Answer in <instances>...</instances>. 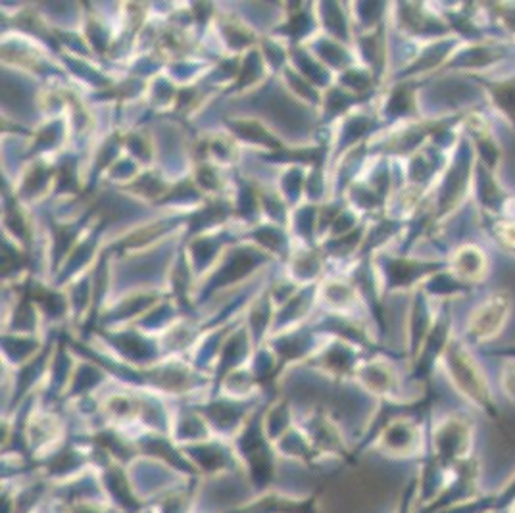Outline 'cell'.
<instances>
[{"label":"cell","instance_id":"11","mask_svg":"<svg viewBox=\"0 0 515 513\" xmlns=\"http://www.w3.org/2000/svg\"><path fill=\"white\" fill-rule=\"evenodd\" d=\"M356 381L369 396H383L395 402L398 396L400 379L397 369L386 362H366L356 369Z\"/></svg>","mask_w":515,"mask_h":513},{"label":"cell","instance_id":"9","mask_svg":"<svg viewBox=\"0 0 515 513\" xmlns=\"http://www.w3.org/2000/svg\"><path fill=\"white\" fill-rule=\"evenodd\" d=\"M106 498L121 513H137L147 504L137 497L135 487L126 466L110 462L102 467H97Z\"/></svg>","mask_w":515,"mask_h":513},{"label":"cell","instance_id":"19","mask_svg":"<svg viewBox=\"0 0 515 513\" xmlns=\"http://www.w3.org/2000/svg\"><path fill=\"white\" fill-rule=\"evenodd\" d=\"M3 354L8 362L26 365L41 354V343L27 334H6L3 339Z\"/></svg>","mask_w":515,"mask_h":513},{"label":"cell","instance_id":"26","mask_svg":"<svg viewBox=\"0 0 515 513\" xmlns=\"http://www.w3.org/2000/svg\"><path fill=\"white\" fill-rule=\"evenodd\" d=\"M494 233L508 249H515V220L499 221L494 227Z\"/></svg>","mask_w":515,"mask_h":513},{"label":"cell","instance_id":"4","mask_svg":"<svg viewBox=\"0 0 515 513\" xmlns=\"http://www.w3.org/2000/svg\"><path fill=\"white\" fill-rule=\"evenodd\" d=\"M425 436L419 423L412 416L390 417L386 426L373 438L367 450L376 452L385 459L402 462V459H414L423 454Z\"/></svg>","mask_w":515,"mask_h":513},{"label":"cell","instance_id":"34","mask_svg":"<svg viewBox=\"0 0 515 513\" xmlns=\"http://www.w3.org/2000/svg\"><path fill=\"white\" fill-rule=\"evenodd\" d=\"M331 97H333V98H329V100H331V102H329V106H331V104L335 102V98H341V95H339V93H336V91H335V93H333ZM345 104H346V100H339V102H336V106H335V110H333V114H335V112H339V110L343 108V106H345Z\"/></svg>","mask_w":515,"mask_h":513},{"label":"cell","instance_id":"21","mask_svg":"<svg viewBox=\"0 0 515 513\" xmlns=\"http://www.w3.org/2000/svg\"><path fill=\"white\" fill-rule=\"evenodd\" d=\"M102 369L95 367L91 364H83L74 371V377L69 381V386L66 388L67 396H74V398H85L88 393L93 391V388L104 379L102 377Z\"/></svg>","mask_w":515,"mask_h":513},{"label":"cell","instance_id":"28","mask_svg":"<svg viewBox=\"0 0 515 513\" xmlns=\"http://www.w3.org/2000/svg\"><path fill=\"white\" fill-rule=\"evenodd\" d=\"M325 17H327V22H329V27L335 31V33H339V35H345V20H343V15L339 12V8H336V5H325ZM325 22V24H327Z\"/></svg>","mask_w":515,"mask_h":513},{"label":"cell","instance_id":"32","mask_svg":"<svg viewBox=\"0 0 515 513\" xmlns=\"http://www.w3.org/2000/svg\"><path fill=\"white\" fill-rule=\"evenodd\" d=\"M298 62H300V66H304L306 74H308L315 83L322 85V81L327 77V76L322 72V69H319L315 64H312L304 55H298Z\"/></svg>","mask_w":515,"mask_h":513},{"label":"cell","instance_id":"10","mask_svg":"<svg viewBox=\"0 0 515 513\" xmlns=\"http://www.w3.org/2000/svg\"><path fill=\"white\" fill-rule=\"evenodd\" d=\"M102 337L119 354L121 360L129 365H135V364L149 365L160 356L158 343L147 339L143 331L129 329V331L102 333Z\"/></svg>","mask_w":515,"mask_h":513},{"label":"cell","instance_id":"13","mask_svg":"<svg viewBox=\"0 0 515 513\" xmlns=\"http://www.w3.org/2000/svg\"><path fill=\"white\" fill-rule=\"evenodd\" d=\"M170 436L183 448L214 438V433H211L204 416L192 405V408H183L173 416Z\"/></svg>","mask_w":515,"mask_h":513},{"label":"cell","instance_id":"30","mask_svg":"<svg viewBox=\"0 0 515 513\" xmlns=\"http://www.w3.org/2000/svg\"><path fill=\"white\" fill-rule=\"evenodd\" d=\"M216 252V244L210 241H202L197 246H194V260H197V265H206L208 260L214 256Z\"/></svg>","mask_w":515,"mask_h":513},{"label":"cell","instance_id":"12","mask_svg":"<svg viewBox=\"0 0 515 513\" xmlns=\"http://www.w3.org/2000/svg\"><path fill=\"white\" fill-rule=\"evenodd\" d=\"M251 344H254L251 333L246 327H239L235 333H231L225 339L220 354H218V367L214 375V386L221 383L225 375H229L231 371L239 369L246 358L251 356Z\"/></svg>","mask_w":515,"mask_h":513},{"label":"cell","instance_id":"29","mask_svg":"<svg viewBox=\"0 0 515 513\" xmlns=\"http://www.w3.org/2000/svg\"><path fill=\"white\" fill-rule=\"evenodd\" d=\"M319 52H322V56L331 62V64H343L346 62V56L343 55V50L341 48H336L335 45L324 41V43H319Z\"/></svg>","mask_w":515,"mask_h":513},{"label":"cell","instance_id":"20","mask_svg":"<svg viewBox=\"0 0 515 513\" xmlns=\"http://www.w3.org/2000/svg\"><path fill=\"white\" fill-rule=\"evenodd\" d=\"M312 296H314V289H306V291H302L298 296H293L289 303H285L283 310L275 315L273 331L279 333L281 329L291 327L294 322L302 320L312 304Z\"/></svg>","mask_w":515,"mask_h":513},{"label":"cell","instance_id":"27","mask_svg":"<svg viewBox=\"0 0 515 513\" xmlns=\"http://www.w3.org/2000/svg\"><path fill=\"white\" fill-rule=\"evenodd\" d=\"M256 237L273 251L285 249V239H283V235L279 231H275V229H262V231Z\"/></svg>","mask_w":515,"mask_h":513},{"label":"cell","instance_id":"5","mask_svg":"<svg viewBox=\"0 0 515 513\" xmlns=\"http://www.w3.org/2000/svg\"><path fill=\"white\" fill-rule=\"evenodd\" d=\"M128 471L137 497L145 504H152L168 490L192 479V477L175 471L147 456H139L133 464L128 466Z\"/></svg>","mask_w":515,"mask_h":513},{"label":"cell","instance_id":"8","mask_svg":"<svg viewBox=\"0 0 515 513\" xmlns=\"http://www.w3.org/2000/svg\"><path fill=\"white\" fill-rule=\"evenodd\" d=\"M511 315V298L508 292H494L485 298L468 317L466 333L473 344L494 341L504 331Z\"/></svg>","mask_w":515,"mask_h":513},{"label":"cell","instance_id":"35","mask_svg":"<svg viewBox=\"0 0 515 513\" xmlns=\"http://www.w3.org/2000/svg\"><path fill=\"white\" fill-rule=\"evenodd\" d=\"M508 211H510L511 220H515V197L510 200V208H508Z\"/></svg>","mask_w":515,"mask_h":513},{"label":"cell","instance_id":"22","mask_svg":"<svg viewBox=\"0 0 515 513\" xmlns=\"http://www.w3.org/2000/svg\"><path fill=\"white\" fill-rule=\"evenodd\" d=\"M273 312H272V304L268 296L262 298L260 303L254 306V310L248 313V333H251V337L254 341V344H262L265 333H268L270 327H273Z\"/></svg>","mask_w":515,"mask_h":513},{"label":"cell","instance_id":"33","mask_svg":"<svg viewBox=\"0 0 515 513\" xmlns=\"http://www.w3.org/2000/svg\"><path fill=\"white\" fill-rule=\"evenodd\" d=\"M298 185H300V171H291L285 180V189L293 199L298 197Z\"/></svg>","mask_w":515,"mask_h":513},{"label":"cell","instance_id":"36","mask_svg":"<svg viewBox=\"0 0 515 513\" xmlns=\"http://www.w3.org/2000/svg\"><path fill=\"white\" fill-rule=\"evenodd\" d=\"M137 513H158V511L154 509V506H150V504H147V506H145L143 509H140V511H137Z\"/></svg>","mask_w":515,"mask_h":513},{"label":"cell","instance_id":"31","mask_svg":"<svg viewBox=\"0 0 515 513\" xmlns=\"http://www.w3.org/2000/svg\"><path fill=\"white\" fill-rule=\"evenodd\" d=\"M235 129L244 137V139H251V140H262V143H265V140H268V143H272V145H275L273 140L270 139V135L268 133H263L260 128H254V126H248V123H244V126H235Z\"/></svg>","mask_w":515,"mask_h":513},{"label":"cell","instance_id":"23","mask_svg":"<svg viewBox=\"0 0 515 513\" xmlns=\"http://www.w3.org/2000/svg\"><path fill=\"white\" fill-rule=\"evenodd\" d=\"M489 95L494 108L515 126V81H494L489 87Z\"/></svg>","mask_w":515,"mask_h":513},{"label":"cell","instance_id":"17","mask_svg":"<svg viewBox=\"0 0 515 513\" xmlns=\"http://www.w3.org/2000/svg\"><path fill=\"white\" fill-rule=\"evenodd\" d=\"M262 260L263 258L258 252H254V251H237L235 254H231L227 258L223 268L220 270V273L210 281V285H208L204 294L211 292V291L218 289V287H223V285H229V282L237 281L239 277H242L244 273L251 272L254 265L258 262H262ZM204 294H202V298H204Z\"/></svg>","mask_w":515,"mask_h":513},{"label":"cell","instance_id":"6","mask_svg":"<svg viewBox=\"0 0 515 513\" xmlns=\"http://www.w3.org/2000/svg\"><path fill=\"white\" fill-rule=\"evenodd\" d=\"M256 400H235V398H218L211 396L210 402L206 404H197V408L204 419L208 421V426L214 433V436L223 438V440H233L241 429L246 426V421L251 419V416L258 410L254 408Z\"/></svg>","mask_w":515,"mask_h":513},{"label":"cell","instance_id":"2","mask_svg":"<svg viewBox=\"0 0 515 513\" xmlns=\"http://www.w3.org/2000/svg\"><path fill=\"white\" fill-rule=\"evenodd\" d=\"M444 371H447L448 381L456 391L464 396L475 408L485 412L487 416H496V405L492 398V391L487 375L483 374L481 365L471 356L469 348L458 341L452 339L444 350L440 358Z\"/></svg>","mask_w":515,"mask_h":513},{"label":"cell","instance_id":"1","mask_svg":"<svg viewBox=\"0 0 515 513\" xmlns=\"http://www.w3.org/2000/svg\"><path fill=\"white\" fill-rule=\"evenodd\" d=\"M268 404L258 405V410L246 421L241 433L231 440L241 462L244 479L254 494H262L277 487L281 473V459L275 452V445L270 440L263 427V414Z\"/></svg>","mask_w":515,"mask_h":513},{"label":"cell","instance_id":"3","mask_svg":"<svg viewBox=\"0 0 515 513\" xmlns=\"http://www.w3.org/2000/svg\"><path fill=\"white\" fill-rule=\"evenodd\" d=\"M473 421L464 414H447L431 429L429 452L438 464L450 469L473 456Z\"/></svg>","mask_w":515,"mask_h":513},{"label":"cell","instance_id":"25","mask_svg":"<svg viewBox=\"0 0 515 513\" xmlns=\"http://www.w3.org/2000/svg\"><path fill=\"white\" fill-rule=\"evenodd\" d=\"M502 391L508 396V400L515 402V360L510 358L502 365V375H500Z\"/></svg>","mask_w":515,"mask_h":513},{"label":"cell","instance_id":"14","mask_svg":"<svg viewBox=\"0 0 515 513\" xmlns=\"http://www.w3.org/2000/svg\"><path fill=\"white\" fill-rule=\"evenodd\" d=\"M317 362L324 369L322 374L324 377H327V374L345 377L350 374H356V369L360 367L356 348H354L352 343H346L343 339H336L335 343H331L322 354H319Z\"/></svg>","mask_w":515,"mask_h":513},{"label":"cell","instance_id":"24","mask_svg":"<svg viewBox=\"0 0 515 513\" xmlns=\"http://www.w3.org/2000/svg\"><path fill=\"white\" fill-rule=\"evenodd\" d=\"M175 310L170 304H158L150 312L140 317L139 331H168V325L171 322Z\"/></svg>","mask_w":515,"mask_h":513},{"label":"cell","instance_id":"7","mask_svg":"<svg viewBox=\"0 0 515 513\" xmlns=\"http://www.w3.org/2000/svg\"><path fill=\"white\" fill-rule=\"evenodd\" d=\"M183 452L201 479H214V477L221 475L242 473L241 462L233 445H231V440L214 436L210 440L199 442V445L183 446Z\"/></svg>","mask_w":515,"mask_h":513},{"label":"cell","instance_id":"16","mask_svg":"<svg viewBox=\"0 0 515 513\" xmlns=\"http://www.w3.org/2000/svg\"><path fill=\"white\" fill-rule=\"evenodd\" d=\"M452 272L461 282H479L489 273V258L475 244H464L452 258Z\"/></svg>","mask_w":515,"mask_h":513},{"label":"cell","instance_id":"18","mask_svg":"<svg viewBox=\"0 0 515 513\" xmlns=\"http://www.w3.org/2000/svg\"><path fill=\"white\" fill-rule=\"evenodd\" d=\"M293 421H294V416H293V405L289 400L273 404V405L268 404V408H265V414H263V427L273 445L283 435H287L294 427Z\"/></svg>","mask_w":515,"mask_h":513},{"label":"cell","instance_id":"15","mask_svg":"<svg viewBox=\"0 0 515 513\" xmlns=\"http://www.w3.org/2000/svg\"><path fill=\"white\" fill-rule=\"evenodd\" d=\"M315 327H298L291 329L289 333H283L281 337L272 341V348L277 354L279 364L281 362H293L308 356L310 352L317 348L314 339Z\"/></svg>","mask_w":515,"mask_h":513}]
</instances>
